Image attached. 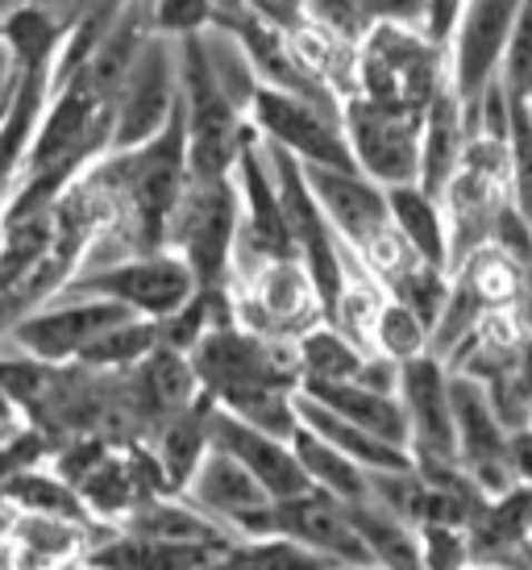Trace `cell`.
I'll return each instance as SVG.
<instances>
[{
    "mask_svg": "<svg viewBox=\"0 0 532 570\" xmlns=\"http://www.w3.org/2000/svg\"><path fill=\"white\" fill-rule=\"evenodd\" d=\"M191 371L200 396L217 409L234 412L263 392H299L296 350L283 354L270 337L246 330L237 321H220L191 346Z\"/></svg>",
    "mask_w": 532,
    "mask_h": 570,
    "instance_id": "obj_1",
    "label": "cell"
},
{
    "mask_svg": "<svg viewBox=\"0 0 532 570\" xmlns=\"http://www.w3.org/2000/svg\"><path fill=\"white\" fill-rule=\"evenodd\" d=\"M266 146V159H270V175H275V188L283 200V217L292 229V246H296V263L304 267V275L313 279V292L321 301L325 325H337L345 301V284H349V271H345V242L333 229V222L325 217V208L316 205L313 184L304 175V163L292 159L279 146Z\"/></svg>",
    "mask_w": 532,
    "mask_h": 570,
    "instance_id": "obj_2",
    "label": "cell"
},
{
    "mask_svg": "<svg viewBox=\"0 0 532 570\" xmlns=\"http://www.w3.org/2000/svg\"><path fill=\"white\" fill-rule=\"evenodd\" d=\"M63 292L67 296L112 301L141 321H167L200 292V284H196L191 267L175 250H150L109 258V263H92V267L79 271Z\"/></svg>",
    "mask_w": 532,
    "mask_h": 570,
    "instance_id": "obj_3",
    "label": "cell"
},
{
    "mask_svg": "<svg viewBox=\"0 0 532 570\" xmlns=\"http://www.w3.org/2000/svg\"><path fill=\"white\" fill-rule=\"evenodd\" d=\"M237 234H242V196L234 179H213V184L191 179L171 217L167 250L188 263L200 292H225V279L234 271Z\"/></svg>",
    "mask_w": 532,
    "mask_h": 570,
    "instance_id": "obj_4",
    "label": "cell"
},
{
    "mask_svg": "<svg viewBox=\"0 0 532 570\" xmlns=\"http://www.w3.org/2000/svg\"><path fill=\"white\" fill-rule=\"evenodd\" d=\"M445 47H433L416 30H392L378 26L366 33L358 47V92L378 105H400V109H428L441 88H450V76H441Z\"/></svg>",
    "mask_w": 532,
    "mask_h": 570,
    "instance_id": "obj_5",
    "label": "cell"
},
{
    "mask_svg": "<svg viewBox=\"0 0 532 570\" xmlns=\"http://www.w3.org/2000/svg\"><path fill=\"white\" fill-rule=\"evenodd\" d=\"M342 129L349 150H354L358 171L366 179H375L378 188H400V184L421 179V109H400V105H378L366 96H345Z\"/></svg>",
    "mask_w": 532,
    "mask_h": 570,
    "instance_id": "obj_6",
    "label": "cell"
},
{
    "mask_svg": "<svg viewBox=\"0 0 532 570\" xmlns=\"http://www.w3.org/2000/svg\"><path fill=\"white\" fill-rule=\"evenodd\" d=\"M179 112V42L150 33L112 100V146L134 150L158 138Z\"/></svg>",
    "mask_w": 532,
    "mask_h": 570,
    "instance_id": "obj_7",
    "label": "cell"
},
{
    "mask_svg": "<svg viewBox=\"0 0 532 570\" xmlns=\"http://www.w3.org/2000/svg\"><path fill=\"white\" fill-rule=\"evenodd\" d=\"M134 313L112 301H96V296H55L50 304L33 308L30 317H21L13 330L0 337V350H17L26 358L50 366H71L92 346L100 333L112 325L129 321Z\"/></svg>",
    "mask_w": 532,
    "mask_h": 570,
    "instance_id": "obj_8",
    "label": "cell"
},
{
    "mask_svg": "<svg viewBox=\"0 0 532 570\" xmlns=\"http://www.w3.org/2000/svg\"><path fill=\"white\" fill-rule=\"evenodd\" d=\"M246 121L263 142L287 150L304 167H333V171H358L354 150L345 142L342 117L329 109H316L308 100L275 88H258Z\"/></svg>",
    "mask_w": 532,
    "mask_h": 570,
    "instance_id": "obj_9",
    "label": "cell"
},
{
    "mask_svg": "<svg viewBox=\"0 0 532 570\" xmlns=\"http://www.w3.org/2000/svg\"><path fill=\"white\" fill-rule=\"evenodd\" d=\"M520 4L524 0H466L462 4L445 59H450V88L466 112L479 105V96L491 83L500 80L503 50H508L512 26L520 17Z\"/></svg>",
    "mask_w": 532,
    "mask_h": 570,
    "instance_id": "obj_10",
    "label": "cell"
},
{
    "mask_svg": "<svg viewBox=\"0 0 532 570\" xmlns=\"http://www.w3.org/2000/svg\"><path fill=\"white\" fill-rule=\"evenodd\" d=\"M400 404L412 433V459L457 462L454 400H450V366L437 354H421L400 366Z\"/></svg>",
    "mask_w": 532,
    "mask_h": 570,
    "instance_id": "obj_11",
    "label": "cell"
},
{
    "mask_svg": "<svg viewBox=\"0 0 532 570\" xmlns=\"http://www.w3.org/2000/svg\"><path fill=\"white\" fill-rule=\"evenodd\" d=\"M313 184L316 205L325 208L333 229L342 234L345 246L358 254H371L378 242L392 234V208H387V188L362 171H333V167H304Z\"/></svg>",
    "mask_w": 532,
    "mask_h": 570,
    "instance_id": "obj_12",
    "label": "cell"
},
{
    "mask_svg": "<svg viewBox=\"0 0 532 570\" xmlns=\"http://www.w3.org/2000/svg\"><path fill=\"white\" fill-rule=\"evenodd\" d=\"M213 445L242 462L270 500H296V495L313 491V483H308V475H304V466L296 459V445L237 421L234 412L217 409V404H213Z\"/></svg>",
    "mask_w": 532,
    "mask_h": 570,
    "instance_id": "obj_13",
    "label": "cell"
},
{
    "mask_svg": "<svg viewBox=\"0 0 532 570\" xmlns=\"http://www.w3.org/2000/svg\"><path fill=\"white\" fill-rule=\"evenodd\" d=\"M184 495H188L200 512H208L213 521L225 524L234 538H237V529H242L246 517L263 512L266 504H275V500L258 488V479H254L237 459H229L225 450H217V445L204 454L200 471L191 475V483H188Z\"/></svg>",
    "mask_w": 532,
    "mask_h": 570,
    "instance_id": "obj_14",
    "label": "cell"
},
{
    "mask_svg": "<svg viewBox=\"0 0 532 570\" xmlns=\"http://www.w3.org/2000/svg\"><path fill=\"white\" fill-rule=\"evenodd\" d=\"M220 550L138 538L126 529H100L79 570H204Z\"/></svg>",
    "mask_w": 532,
    "mask_h": 570,
    "instance_id": "obj_15",
    "label": "cell"
},
{
    "mask_svg": "<svg viewBox=\"0 0 532 570\" xmlns=\"http://www.w3.org/2000/svg\"><path fill=\"white\" fill-rule=\"evenodd\" d=\"M470 129H466V109L454 96V88H441L433 96V105L424 109V138H421V184L428 196H445V188L454 184V175L462 171V155H466Z\"/></svg>",
    "mask_w": 532,
    "mask_h": 570,
    "instance_id": "obj_16",
    "label": "cell"
},
{
    "mask_svg": "<svg viewBox=\"0 0 532 570\" xmlns=\"http://www.w3.org/2000/svg\"><path fill=\"white\" fill-rule=\"evenodd\" d=\"M387 208H392L395 238L404 242L424 267L450 271L454 242H450V217L437 196H428L421 184H400V188H387Z\"/></svg>",
    "mask_w": 532,
    "mask_h": 570,
    "instance_id": "obj_17",
    "label": "cell"
},
{
    "mask_svg": "<svg viewBox=\"0 0 532 570\" xmlns=\"http://www.w3.org/2000/svg\"><path fill=\"white\" fill-rule=\"evenodd\" d=\"M296 412H299V425L316 433L321 442H329L337 454H345L349 462H358L366 475H387V471H416V459H412V450L395 442H383L375 433H366V429L349 425L342 421L337 412L321 409L316 400L308 396H296Z\"/></svg>",
    "mask_w": 532,
    "mask_h": 570,
    "instance_id": "obj_18",
    "label": "cell"
},
{
    "mask_svg": "<svg viewBox=\"0 0 532 570\" xmlns=\"http://www.w3.org/2000/svg\"><path fill=\"white\" fill-rule=\"evenodd\" d=\"M299 396L316 400L321 409L337 412L349 425L375 433L383 442H395L412 450V433H407V416L400 396H383V392H371L362 383H299Z\"/></svg>",
    "mask_w": 532,
    "mask_h": 570,
    "instance_id": "obj_19",
    "label": "cell"
},
{
    "mask_svg": "<svg viewBox=\"0 0 532 570\" xmlns=\"http://www.w3.org/2000/svg\"><path fill=\"white\" fill-rule=\"evenodd\" d=\"M146 445H150V454L158 459V471L167 479V488L175 495H184L191 475L200 471L204 454L213 450V404L200 396L188 412L171 416Z\"/></svg>",
    "mask_w": 532,
    "mask_h": 570,
    "instance_id": "obj_20",
    "label": "cell"
},
{
    "mask_svg": "<svg viewBox=\"0 0 532 570\" xmlns=\"http://www.w3.org/2000/svg\"><path fill=\"white\" fill-rule=\"evenodd\" d=\"M0 495L17 508V512H30V517H59V521H79V524H96L88 517V508L79 500V491L50 471L47 462H33V466H21L4 479Z\"/></svg>",
    "mask_w": 532,
    "mask_h": 570,
    "instance_id": "obj_21",
    "label": "cell"
},
{
    "mask_svg": "<svg viewBox=\"0 0 532 570\" xmlns=\"http://www.w3.org/2000/svg\"><path fill=\"white\" fill-rule=\"evenodd\" d=\"M292 445H296L299 466H304V475H308V483H313L316 491L333 495L337 504H366V500H371L366 471H362L358 462L345 459V454H337L329 442H321L316 433H308V429L299 425Z\"/></svg>",
    "mask_w": 532,
    "mask_h": 570,
    "instance_id": "obj_22",
    "label": "cell"
},
{
    "mask_svg": "<svg viewBox=\"0 0 532 570\" xmlns=\"http://www.w3.org/2000/svg\"><path fill=\"white\" fill-rule=\"evenodd\" d=\"M296 363L299 383H349L358 380L366 350L354 346L337 325H313L308 333L296 337Z\"/></svg>",
    "mask_w": 532,
    "mask_h": 570,
    "instance_id": "obj_23",
    "label": "cell"
},
{
    "mask_svg": "<svg viewBox=\"0 0 532 570\" xmlns=\"http://www.w3.org/2000/svg\"><path fill=\"white\" fill-rule=\"evenodd\" d=\"M325 554L287 538H237L229 550H220L204 570H333Z\"/></svg>",
    "mask_w": 532,
    "mask_h": 570,
    "instance_id": "obj_24",
    "label": "cell"
},
{
    "mask_svg": "<svg viewBox=\"0 0 532 570\" xmlns=\"http://www.w3.org/2000/svg\"><path fill=\"white\" fill-rule=\"evenodd\" d=\"M158 346V321L129 317L121 325H112L109 333H100L92 346L76 358V366L100 371V375H126Z\"/></svg>",
    "mask_w": 532,
    "mask_h": 570,
    "instance_id": "obj_25",
    "label": "cell"
},
{
    "mask_svg": "<svg viewBox=\"0 0 532 570\" xmlns=\"http://www.w3.org/2000/svg\"><path fill=\"white\" fill-rule=\"evenodd\" d=\"M371 346H375V354L404 366V363H412V358H421V354H433V330H428L407 304L387 301L375 317Z\"/></svg>",
    "mask_w": 532,
    "mask_h": 570,
    "instance_id": "obj_26",
    "label": "cell"
},
{
    "mask_svg": "<svg viewBox=\"0 0 532 570\" xmlns=\"http://www.w3.org/2000/svg\"><path fill=\"white\" fill-rule=\"evenodd\" d=\"M508 200L532 225V117L524 100L512 105L508 129Z\"/></svg>",
    "mask_w": 532,
    "mask_h": 570,
    "instance_id": "obj_27",
    "label": "cell"
},
{
    "mask_svg": "<svg viewBox=\"0 0 532 570\" xmlns=\"http://www.w3.org/2000/svg\"><path fill=\"white\" fill-rule=\"evenodd\" d=\"M146 13H150V30L171 38V42L196 38V33L213 30L220 21L217 0H150Z\"/></svg>",
    "mask_w": 532,
    "mask_h": 570,
    "instance_id": "obj_28",
    "label": "cell"
},
{
    "mask_svg": "<svg viewBox=\"0 0 532 570\" xmlns=\"http://www.w3.org/2000/svg\"><path fill=\"white\" fill-rule=\"evenodd\" d=\"M304 26L316 33H325L333 42H342V47L358 50L366 42V17H362L358 0H308L304 4Z\"/></svg>",
    "mask_w": 532,
    "mask_h": 570,
    "instance_id": "obj_29",
    "label": "cell"
},
{
    "mask_svg": "<svg viewBox=\"0 0 532 570\" xmlns=\"http://www.w3.org/2000/svg\"><path fill=\"white\" fill-rule=\"evenodd\" d=\"M500 80L512 92V100H529L532 96V0L520 4V17L516 26H512L508 50H503Z\"/></svg>",
    "mask_w": 532,
    "mask_h": 570,
    "instance_id": "obj_30",
    "label": "cell"
},
{
    "mask_svg": "<svg viewBox=\"0 0 532 570\" xmlns=\"http://www.w3.org/2000/svg\"><path fill=\"white\" fill-rule=\"evenodd\" d=\"M416 541H421V562L424 570H470V541L466 529L457 524H421L416 529Z\"/></svg>",
    "mask_w": 532,
    "mask_h": 570,
    "instance_id": "obj_31",
    "label": "cell"
},
{
    "mask_svg": "<svg viewBox=\"0 0 532 570\" xmlns=\"http://www.w3.org/2000/svg\"><path fill=\"white\" fill-rule=\"evenodd\" d=\"M366 26H392V30H428V0H358Z\"/></svg>",
    "mask_w": 532,
    "mask_h": 570,
    "instance_id": "obj_32",
    "label": "cell"
},
{
    "mask_svg": "<svg viewBox=\"0 0 532 570\" xmlns=\"http://www.w3.org/2000/svg\"><path fill=\"white\" fill-rule=\"evenodd\" d=\"M30 4H38V9H42V13H47L67 38L79 21H88L92 13H100V9H112V4H126V0H30Z\"/></svg>",
    "mask_w": 532,
    "mask_h": 570,
    "instance_id": "obj_33",
    "label": "cell"
},
{
    "mask_svg": "<svg viewBox=\"0 0 532 570\" xmlns=\"http://www.w3.org/2000/svg\"><path fill=\"white\" fill-rule=\"evenodd\" d=\"M304 4L308 0H246V9L254 17H263L270 26H279V30L296 33L304 26Z\"/></svg>",
    "mask_w": 532,
    "mask_h": 570,
    "instance_id": "obj_34",
    "label": "cell"
},
{
    "mask_svg": "<svg viewBox=\"0 0 532 570\" xmlns=\"http://www.w3.org/2000/svg\"><path fill=\"white\" fill-rule=\"evenodd\" d=\"M462 4L466 0H428V30H424V38L433 47H450L457 17H462Z\"/></svg>",
    "mask_w": 532,
    "mask_h": 570,
    "instance_id": "obj_35",
    "label": "cell"
},
{
    "mask_svg": "<svg viewBox=\"0 0 532 570\" xmlns=\"http://www.w3.org/2000/svg\"><path fill=\"white\" fill-rule=\"evenodd\" d=\"M508 466H512L516 483H529L532 488V425L508 433Z\"/></svg>",
    "mask_w": 532,
    "mask_h": 570,
    "instance_id": "obj_36",
    "label": "cell"
},
{
    "mask_svg": "<svg viewBox=\"0 0 532 570\" xmlns=\"http://www.w3.org/2000/svg\"><path fill=\"white\" fill-rule=\"evenodd\" d=\"M26 433H30V425H26L21 409H17L13 400L0 392V450H4V445H13V442H21Z\"/></svg>",
    "mask_w": 532,
    "mask_h": 570,
    "instance_id": "obj_37",
    "label": "cell"
},
{
    "mask_svg": "<svg viewBox=\"0 0 532 570\" xmlns=\"http://www.w3.org/2000/svg\"><path fill=\"white\" fill-rule=\"evenodd\" d=\"M516 375H520V392H524V409H529V425H532V337H524V346L516 354Z\"/></svg>",
    "mask_w": 532,
    "mask_h": 570,
    "instance_id": "obj_38",
    "label": "cell"
},
{
    "mask_svg": "<svg viewBox=\"0 0 532 570\" xmlns=\"http://www.w3.org/2000/svg\"><path fill=\"white\" fill-rule=\"evenodd\" d=\"M17 80H21V71H17L13 55L4 50V42H0V92H9V88H17Z\"/></svg>",
    "mask_w": 532,
    "mask_h": 570,
    "instance_id": "obj_39",
    "label": "cell"
},
{
    "mask_svg": "<svg viewBox=\"0 0 532 570\" xmlns=\"http://www.w3.org/2000/svg\"><path fill=\"white\" fill-rule=\"evenodd\" d=\"M246 13V0H217V17L220 21H234V17Z\"/></svg>",
    "mask_w": 532,
    "mask_h": 570,
    "instance_id": "obj_40",
    "label": "cell"
},
{
    "mask_svg": "<svg viewBox=\"0 0 532 570\" xmlns=\"http://www.w3.org/2000/svg\"><path fill=\"white\" fill-rule=\"evenodd\" d=\"M21 4H30V0H0V17L13 13V9H21Z\"/></svg>",
    "mask_w": 532,
    "mask_h": 570,
    "instance_id": "obj_41",
    "label": "cell"
},
{
    "mask_svg": "<svg viewBox=\"0 0 532 570\" xmlns=\"http://www.w3.org/2000/svg\"><path fill=\"white\" fill-rule=\"evenodd\" d=\"M4 246H9V229H4V222H0V263H4Z\"/></svg>",
    "mask_w": 532,
    "mask_h": 570,
    "instance_id": "obj_42",
    "label": "cell"
},
{
    "mask_svg": "<svg viewBox=\"0 0 532 570\" xmlns=\"http://www.w3.org/2000/svg\"><path fill=\"white\" fill-rule=\"evenodd\" d=\"M333 570H383V567H333Z\"/></svg>",
    "mask_w": 532,
    "mask_h": 570,
    "instance_id": "obj_43",
    "label": "cell"
},
{
    "mask_svg": "<svg viewBox=\"0 0 532 570\" xmlns=\"http://www.w3.org/2000/svg\"><path fill=\"white\" fill-rule=\"evenodd\" d=\"M524 105H529V117H532V96H529V100H524Z\"/></svg>",
    "mask_w": 532,
    "mask_h": 570,
    "instance_id": "obj_44",
    "label": "cell"
},
{
    "mask_svg": "<svg viewBox=\"0 0 532 570\" xmlns=\"http://www.w3.org/2000/svg\"><path fill=\"white\" fill-rule=\"evenodd\" d=\"M470 570H483V567H470Z\"/></svg>",
    "mask_w": 532,
    "mask_h": 570,
    "instance_id": "obj_45",
    "label": "cell"
},
{
    "mask_svg": "<svg viewBox=\"0 0 532 570\" xmlns=\"http://www.w3.org/2000/svg\"><path fill=\"white\" fill-rule=\"evenodd\" d=\"M141 4H150V0H141Z\"/></svg>",
    "mask_w": 532,
    "mask_h": 570,
    "instance_id": "obj_46",
    "label": "cell"
}]
</instances>
